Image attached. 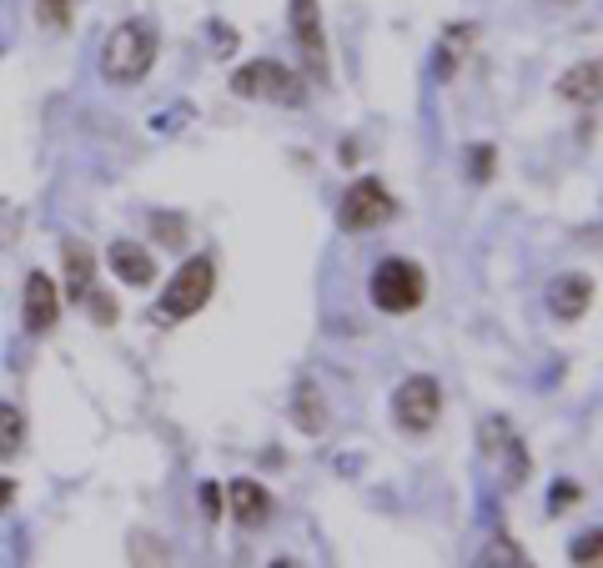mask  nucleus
Masks as SVG:
<instances>
[{"label": "nucleus", "instance_id": "2eb2a0df", "mask_svg": "<svg viewBox=\"0 0 603 568\" xmlns=\"http://www.w3.org/2000/svg\"><path fill=\"white\" fill-rule=\"evenodd\" d=\"M25 448V413L15 403H0V458H21Z\"/></svg>", "mask_w": 603, "mask_h": 568}, {"label": "nucleus", "instance_id": "423d86ee", "mask_svg": "<svg viewBox=\"0 0 603 568\" xmlns=\"http://www.w3.org/2000/svg\"><path fill=\"white\" fill-rule=\"evenodd\" d=\"M392 413H398L402 433H427V427L443 417V388L438 378H407L398 392H392Z\"/></svg>", "mask_w": 603, "mask_h": 568}, {"label": "nucleus", "instance_id": "4be33fe9", "mask_svg": "<svg viewBox=\"0 0 603 568\" xmlns=\"http://www.w3.org/2000/svg\"><path fill=\"white\" fill-rule=\"evenodd\" d=\"M493 146H478V152H473V177L478 181H488V177H493Z\"/></svg>", "mask_w": 603, "mask_h": 568}, {"label": "nucleus", "instance_id": "39448f33", "mask_svg": "<svg viewBox=\"0 0 603 568\" xmlns=\"http://www.w3.org/2000/svg\"><path fill=\"white\" fill-rule=\"evenodd\" d=\"M287 11H292V41L302 51V81L332 86V51H327V31H322V5L317 0H287Z\"/></svg>", "mask_w": 603, "mask_h": 568}, {"label": "nucleus", "instance_id": "f3484780", "mask_svg": "<svg viewBox=\"0 0 603 568\" xmlns=\"http://www.w3.org/2000/svg\"><path fill=\"white\" fill-rule=\"evenodd\" d=\"M292 417H297V423H302V433H322L327 413H322V398H317V392H312V388H302V392H297Z\"/></svg>", "mask_w": 603, "mask_h": 568}, {"label": "nucleus", "instance_id": "9b49d317", "mask_svg": "<svg viewBox=\"0 0 603 568\" xmlns=\"http://www.w3.org/2000/svg\"><path fill=\"white\" fill-rule=\"evenodd\" d=\"M232 519H237L242 528H261V523L272 519V493L261 483H252V478H237V483H232Z\"/></svg>", "mask_w": 603, "mask_h": 568}, {"label": "nucleus", "instance_id": "f8f14e48", "mask_svg": "<svg viewBox=\"0 0 603 568\" xmlns=\"http://www.w3.org/2000/svg\"><path fill=\"white\" fill-rule=\"evenodd\" d=\"M548 302H554V318L579 322L583 312H589V302H593V282H589V277H579V272H568V277H558V282H554Z\"/></svg>", "mask_w": 603, "mask_h": 568}, {"label": "nucleus", "instance_id": "20e7f679", "mask_svg": "<svg viewBox=\"0 0 603 568\" xmlns=\"http://www.w3.org/2000/svg\"><path fill=\"white\" fill-rule=\"evenodd\" d=\"M423 297H427V277H423V267H417V261L388 257L378 272H372V308H378V312L402 318V312L423 308Z\"/></svg>", "mask_w": 603, "mask_h": 568}, {"label": "nucleus", "instance_id": "7ed1b4c3", "mask_svg": "<svg viewBox=\"0 0 603 568\" xmlns=\"http://www.w3.org/2000/svg\"><path fill=\"white\" fill-rule=\"evenodd\" d=\"M232 91H237L242 101H272V107H302V101H308L302 71H292L282 60H247V66L232 76Z\"/></svg>", "mask_w": 603, "mask_h": 568}, {"label": "nucleus", "instance_id": "f257e3e1", "mask_svg": "<svg viewBox=\"0 0 603 568\" xmlns=\"http://www.w3.org/2000/svg\"><path fill=\"white\" fill-rule=\"evenodd\" d=\"M156 66V31L146 21H121L101 51V76L111 86H136Z\"/></svg>", "mask_w": 603, "mask_h": 568}, {"label": "nucleus", "instance_id": "4468645a", "mask_svg": "<svg viewBox=\"0 0 603 568\" xmlns=\"http://www.w3.org/2000/svg\"><path fill=\"white\" fill-rule=\"evenodd\" d=\"M558 91L568 96V101H579V107H593L603 91V66L599 60H583V66H573V71L558 81Z\"/></svg>", "mask_w": 603, "mask_h": 568}, {"label": "nucleus", "instance_id": "9d476101", "mask_svg": "<svg viewBox=\"0 0 603 568\" xmlns=\"http://www.w3.org/2000/svg\"><path fill=\"white\" fill-rule=\"evenodd\" d=\"M483 453H488V458H498V463H503V453L513 458L509 488H518L523 478H528V453H523V443L513 438V427L503 423V417H488V423H483Z\"/></svg>", "mask_w": 603, "mask_h": 568}, {"label": "nucleus", "instance_id": "6e6552de", "mask_svg": "<svg viewBox=\"0 0 603 568\" xmlns=\"http://www.w3.org/2000/svg\"><path fill=\"white\" fill-rule=\"evenodd\" d=\"M25 332H36V337H46L51 327H56V318H60V292H56V282H51L46 272H31L25 277Z\"/></svg>", "mask_w": 603, "mask_h": 568}, {"label": "nucleus", "instance_id": "412c9836", "mask_svg": "<svg viewBox=\"0 0 603 568\" xmlns=\"http://www.w3.org/2000/svg\"><path fill=\"white\" fill-rule=\"evenodd\" d=\"M573 558H579V564H599V528L589 533V538H579V544H573Z\"/></svg>", "mask_w": 603, "mask_h": 568}, {"label": "nucleus", "instance_id": "6ab92c4d", "mask_svg": "<svg viewBox=\"0 0 603 568\" xmlns=\"http://www.w3.org/2000/svg\"><path fill=\"white\" fill-rule=\"evenodd\" d=\"M156 232H161L166 247H181V242H187V222H177V216H156Z\"/></svg>", "mask_w": 603, "mask_h": 568}, {"label": "nucleus", "instance_id": "dca6fc26", "mask_svg": "<svg viewBox=\"0 0 603 568\" xmlns=\"http://www.w3.org/2000/svg\"><path fill=\"white\" fill-rule=\"evenodd\" d=\"M468 46H473V25H453L448 41H443V56H438V76H443V81L458 71V60L468 56Z\"/></svg>", "mask_w": 603, "mask_h": 568}, {"label": "nucleus", "instance_id": "ddd939ff", "mask_svg": "<svg viewBox=\"0 0 603 568\" xmlns=\"http://www.w3.org/2000/svg\"><path fill=\"white\" fill-rule=\"evenodd\" d=\"M60 257H66V292L81 302V297L91 292V282H96V252L71 237L66 247H60Z\"/></svg>", "mask_w": 603, "mask_h": 568}, {"label": "nucleus", "instance_id": "5701e85b", "mask_svg": "<svg viewBox=\"0 0 603 568\" xmlns=\"http://www.w3.org/2000/svg\"><path fill=\"white\" fill-rule=\"evenodd\" d=\"M11 498H15V483H11V478H0V513L11 509Z\"/></svg>", "mask_w": 603, "mask_h": 568}, {"label": "nucleus", "instance_id": "f03ea898", "mask_svg": "<svg viewBox=\"0 0 603 568\" xmlns=\"http://www.w3.org/2000/svg\"><path fill=\"white\" fill-rule=\"evenodd\" d=\"M212 292H216V261L212 257L181 261V272L166 282L161 302H156V322H161V327H177V322L197 318V312L212 302Z\"/></svg>", "mask_w": 603, "mask_h": 568}, {"label": "nucleus", "instance_id": "1a4fd4ad", "mask_svg": "<svg viewBox=\"0 0 603 568\" xmlns=\"http://www.w3.org/2000/svg\"><path fill=\"white\" fill-rule=\"evenodd\" d=\"M107 261H111V272H116L126 287H152L156 282V261H152V252H146L142 242H131V237L111 242Z\"/></svg>", "mask_w": 603, "mask_h": 568}, {"label": "nucleus", "instance_id": "0eeeda50", "mask_svg": "<svg viewBox=\"0 0 603 568\" xmlns=\"http://www.w3.org/2000/svg\"><path fill=\"white\" fill-rule=\"evenodd\" d=\"M392 216V197L388 187H382L378 177H362L347 187L343 197V232H372V226H382Z\"/></svg>", "mask_w": 603, "mask_h": 568}, {"label": "nucleus", "instance_id": "aec40b11", "mask_svg": "<svg viewBox=\"0 0 603 568\" xmlns=\"http://www.w3.org/2000/svg\"><path fill=\"white\" fill-rule=\"evenodd\" d=\"M81 302H91V312H96V322H101V327H111V322H116V302H111L107 292L96 297V292H86Z\"/></svg>", "mask_w": 603, "mask_h": 568}, {"label": "nucleus", "instance_id": "a211bd4d", "mask_svg": "<svg viewBox=\"0 0 603 568\" xmlns=\"http://www.w3.org/2000/svg\"><path fill=\"white\" fill-rule=\"evenodd\" d=\"M36 15L51 31H66L71 25V0H36Z\"/></svg>", "mask_w": 603, "mask_h": 568}]
</instances>
